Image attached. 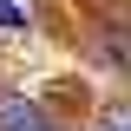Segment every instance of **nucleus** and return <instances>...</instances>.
Listing matches in <instances>:
<instances>
[{
    "mask_svg": "<svg viewBox=\"0 0 131 131\" xmlns=\"http://www.w3.org/2000/svg\"><path fill=\"white\" fill-rule=\"evenodd\" d=\"M0 26H26V13H20L13 0H0Z\"/></svg>",
    "mask_w": 131,
    "mask_h": 131,
    "instance_id": "nucleus-3",
    "label": "nucleus"
},
{
    "mask_svg": "<svg viewBox=\"0 0 131 131\" xmlns=\"http://www.w3.org/2000/svg\"><path fill=\"white\" fill-rule=\"evenodd\" d=\"M0 131H59L39 105H26V98H7L0 105Z\"/></svg>",
    "mask_w": 131,
    "mask_h": 131,
    "instance_id": "nucleus-1",
    "label": "nucleus"
},
{
    "mask_svg": "<svg viewBox=\"0 0 131 131\" xmlns=\"http://www.w3.org/2000/svg\"><path fill=\"white\" fill-rule=\"evenodd\" d=\"M98 131H131V112H125V105H105V118H98Z\"/></svg>",
    "mask_w": 131,
    "mask_h": 131,
    "instance_id": "nucleus-2",
    "label": "nucleus"
}]
</instances>
